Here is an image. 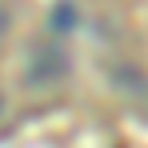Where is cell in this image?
Masks as SVG:
<instances>
[{
	"instance_id": "6da1fadb",
	"label": "cell",
	"mask_w": 148,
	"mask_h": 148,
	"mask_svg": "<svg viewBox=\"0 0 148 148\" xmlns=\"http://www.w3.org/2000/svg\"><path fill=\"white\" fill-rule=\"evenodd\" d=\"M68 68H72L68 48L60 40H40L24 56V84L28 88H52V84H60L68 76Z\"/></svg>"
},
{
	"instance_id": "7a4b0ae2",
	"label": "cell",
	"mask_w": 148,
	"mask_h": 148,
	"mask_svg": "<svg viewBox=\"0 0 148 148\" xmlns=\"http://www.w3.org/2000/svg\"><path fill=\"white\" fill-rule=\"evenodd\" d=\"M48 28H52V36H56V40H64L68 32L80 28V12H76L72 0H56V4L48 8Z\"/></svg>"
},
{
	"instance_id": "3957f363",
	"label": "cell",
	"mask_w": 148,
	"mask_h": 148,
	"mask_svg": "<svg viewBox=\"0 0 148 148\" xmlns=\"http://www.w3.org/2000/svg\"><path fill=\"white\" fill-rule=\"evenodd\" d=\"M8 28H12V16H8V8L0 4V36H8Z\"/></svg>"
}]
</instances>
